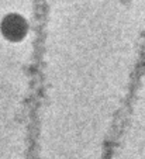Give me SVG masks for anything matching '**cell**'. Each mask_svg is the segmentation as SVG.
Here are the masks:
<instances>
[{
	"instance_id": "6da1fadb",
	"label": "cell",
	"mask_w": 145,
	"mask_h": 159,
	"mask_svg": "<svg viewBox=\"0 0 145 159\" xmlns=\"http://www.w3.org/2000/svg\"><path fill=\"white\" fill-rule=\"evenodd\" d=\"M27 31L25 21L18 16H10L3 23V33L10 39H20Z\"/></svg>"
}]
</instances>
